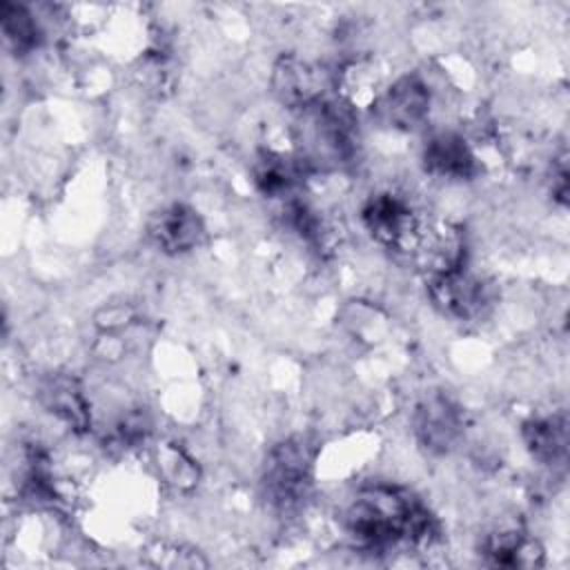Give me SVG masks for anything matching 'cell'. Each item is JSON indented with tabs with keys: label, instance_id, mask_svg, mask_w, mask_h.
<instances>
[{
	"label": "cell",
	"instance_id": "obj_1",
	"mask_svg": "<svg viewBox=\"0 0 570 570\" xmlns=\"http://www.w3.org/2000/svg\"><path fill=\"white\" fill-rule=\"evenodd\" d=\"M343 528L361 552L383 554L394 548H430L441 525L430 508L407 488L394 483L363 485L343 512Z\"/></svg>",
	"mask_w": 570,
	"mask_h": 570
},
{
	"label": "cell",
	"instance_id": "obj_2",
	"mask_svg": "<svg viewBox=\"0 0 570 570\" xmlns=\"http://www.w3.org/2000/svg\"><path fill=\"white\" fill-rule=\"evenodd\" d=\"M296 114L294 158L305 174L338 171L354 160L358 131L350 105L338 98H325Z\"/></svg>",
	"mask_w": 570,
	"mask_h": 570
},
{
	"label": "cell",
	"instance_id": "obj_3",
	"mask_svg": "<svg viewBox=\"0 0 570 570\" xmlns=\"http://www.w3.org/2000/svg\"><path fill=\"white\" fill-rule=\"evenodd\" d=\"M316 443L309 436L294 434L276 443L261 470V490L265 501L278 512H296L309 499L314 483Z\"/></svg>",
	"mask_w": 570,
	"mask_h": 570
},
{
	"label": "cell",
	"instance_id": "obj_4",
	"mask_svg": "<svg viewBox=\"0 0 570 570\" xmlns=\"http://www.w3.org/2000/svg\"><path fill=\"white\" fill-rule=\"evenodd\" d=\"M269 87L281 105L303 111L330 98V91L334 89V71L296 53H283L272 67Z\"/></svg>",
	"mask_w": 570,
	"mask_h": 570
},
{
	"label": "cell",
	"instance_id": "obj_5",
	"mask_svg": "<svg viewBox=\"0 0 570 570\" xmlns=\"http://www.w3.org/2000/svg\"><path fill=\"white\" fill-rule=\"evenodd\" d=\"M463 407L443 390L425 392L412 410L414 439L432 456L448 454L463 436Z\"/></svg>",
	"mask_w": 570,
	"mask_h": 570
},
{
	"label": "cell",
	"instance_id": "obj_6",
	"mask_svg": "<svg viewBox=\"0 0 570 570\" xmlns=\"http://www.w3.org/2000/svg\"><path fill=\"white\" fill-rule=\"evenodd\" d=\"M361 220L367 234L379 245L401 254H410L423 216H419L403 196L394 191H379L365 200L361 209Z\"/></svg>",
	"mask_w": 570,
	"mask_h": 570
},
{
	"label": "cell",
	"instance_id": "obj_7",
	"mask_svg": "<svg viewBox=\"0 0 570 570\" xmlns=\"http://www.w3.org/2000/svg\"><path fill=\"white\" fill-rule=\"evenodd\" d=\"M407 256L425 274V278L461 269L465 267L468 258L465 229L454 220L423 218Z\"/></svg>",
	"mask_w": 570,
	"mask_h": 570
},
{
	"label": "cell",
	"instance_id": "obj_8",
	"mask_svg": "<svg viewBox=\"0 0 570 570\" xmlns=\"http://www.w3.org/2000/svg\"><path fill=\"white\" fill-rule=\"evenodd\" d=\"M428 296L452 321H476L494 303L492 285L465 267L428 278Z\"/></svg>",
	"mask_w": 570,
	"mask_h": 570
},
{
	"label": "cell",
	"instance_id": "obj_9",
	"mask_svg": "<svg viewBox=\"0 0 570 570\" xmlns=\"http://www.w3.org/2000/svg\"><path fill=\"white\" fill-rule=\"evenodd\" d=\"M432 94L419 73H403L387 82L381 96L370 107L374 118L399 131L419 129L430 116Z\"/></svg>",
	"mask_w": 570,
	"mask_h": 570
},
{
	"label": "cell",
	"instance_id": "obj_10",
	"mask_svg": "<svg viewBox=\"0 0 570 570\" xmlns=\"http://www.w3.org/2000/svg\"><path fill=\"white\" fill-rule=\"evenodd\" d=\"M147 238L158 252L180 256L205 240V223L191 205L169 203L149 216Z\"/></svg>",
	"mask_w": 570,
	"mask_h": 570
},
{
	"label": "cell",
	"instance_id": "obj_11",
	"mask_svg": "<svg viewBox=\"0 0 570 570\" xmlns=\"http://www.w3.org/2000/svg\"><path fill=\"white\" fill-rule=\"evenodd\" d=\"M38 403L58 419L69 432L87 434L91 430V407L80 379L69 372H49L36 390Z\"/></svg>",
	"mask_w": 570,
	"mask_h": 570
},
{
	"label": "cell",
	"instance_id": "obj_12",
	"mask_svg": "<svg viewBox=\"0 0 570 570\" xmlns=\"http://www.w3.org/2000/svg\"><path fill=\"white\" fill-rule=\"evenodd\" d=\"M479 550L490 566L499 568H539L543 566V548L537 539H532L525 525L517 519L501 521L492 525L481 543Z\"/></svg>",
	"mask_w": 570,
	"mask_h": 570
},
{
	"label": "cell",
	"instance_id": "obj_13",
	"mask_svg": "<svg viewBox=\"0 0 570 570\" xmlns=\"http://www.w3.org/2000/svg\"><path fill=\"white\" fill-rule=\"evenodd\" d=\"M423 169L434 178L472 180L481 171V163L465 136L456 131H439L428 138L421 151Z\"/></svg>",
	"mask_w": 570,
	"mask_h": 570
},
{
	"label": "cell",
	"instance_id": "obj_14",
	"mask_svg": "<svg viewBox=\"0 0 570 570\" xmlns=\"http://www.w3.org/2000/svg\"><path fill=\"white\" fill-rule=\"evenodd\" d=\"M385 87H387L385 71L381 62L372 56L352 58L334 71L336 98L350 105L352 109L356 107L370 109Z\"/></svg>",
	"mask_w": 570,
	"mask_h": 570
},
{
	"label": "cell",
	"instance_id": "obj_15",
	"mask_svg": "<svg viewBox=\"0 0 570 570\" xmlns=\"http://www.w3.org/2000/svg\"><path fill=\"white\" fill-rule=\"evenodd\" d=\"M521 441L528 454L548 468L566 463L568 456V419L566 412L537 414L523 421Z\"/></svg>",
	"mask_w": 570,
	"mask_h": 570
},
{
	"label": "cell",
	"instance_id": "obj_16",
	"mask_svg": "<svg viewBox=\"0 0 570 570\" xmlns=\"http://www.w3.org/2000/svg\"><path fill=\"white\" fill-rule=\"evenodd\" d=\"M303 167L294 158V154H283L274 149H263L258 151L254 165H252V176L256 189L272 200L287 203L298 196V187L303 180Z\"/></svg>",
	"mask_w": 570,
	"mask_h": 570
},
{
	"label": "cell",
	"instance_id": "obj_17",
	"mask_svg": "<svg viewBox=\"0 0 570 570\" xmlns=\"http://www.w3.org/2000/svg\"><path fill=\"white\" fill-rule=\"evenodd\" d=\"M154 465L163 483L176 492H191L200 481L198 461L176 441H160L154 445Z\"/></svg>",
	"mask_w": 570,
	"mask_h": 570
},
{
	"label": "cell",
	"instance_id": "obj_18",
	"mask_svg": "<svg viewBox=\"0 0 570 570\" xmlns=\"http://www.w3.org/2000/svg\"><path fill=\"white\" fill-rule=\"evenodd\" d=\"M0 29L4 45L18 56L36 51L45 36L38 18L24 4L16 2L0 4Z\"/></svg>",
	"mask_w": 570,
	"mask_h": 570
},
{
	"label": "cell",
	"instance_id": "obj_19",
	"mask_svg": "<svg viewBox=\"0 0 570 570\" xmlns=\"http://www.w3.org/2000/svg\"><path fill=\"white\" fill-rule=\"evenodd\" d=\"M149 432H151L149 416H147L142 410H131V412L122 414V416L118 419V423L114 425V430H111V441H114L118 448L129 450V448L142 445V443L149 439Z\"/></svg>",
	"mask_w": 570,
	"mask_h": 570
},
{
	"label": "cell",
	"instance_id": "obj_20",
	"mask_svg": "<svg viewBox=\"0 0 570 570\" xmlns=\"http://www.w3.org/2000/svg\"><path fill=\"white\" fill-rule=\"evenodd\" d=\"M149 557L154 559V566H163V568H205L207 566V561L200 559L198 552L185 550L183 546L160 543L154 552H149Z\"/></svg>",
	"mask_w": 570,
	"mask_h": 570
},
{
	"label": "cell",
	"instance_id": "obj_21",
	"mask_svg": "<svg viewBox=\"0 0 570 570\" xmlns=\"http://www.w3.org/2000/svg\"><path fill=\"white\" fill-rule=\"evenodd\" d=\"M566 151H561L559 158L552 160V171H550V191L554 200L561 205L568 203V163H566Z\"/></svg>",
	"mask_w": 570,
	"mask_h": 570
}]
</instances>
